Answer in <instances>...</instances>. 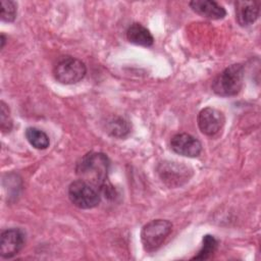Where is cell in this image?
Wrapping results in <instances>:
<instances>
[{"mask_svg": "<svg viewBox=\"0 0 261 261\" xmlns=\"http://www.w3.org/2000/svg\"><path fill=\"white\" fill-rule=\"evenodd\" d=\"M110 162L101 152H90L77 162L75 171L80 179L103 192L110 185L107 182Z\"/></svg>", "mask_w": 261, "mask_h": 261, "instance_id": "6da1fadb", "label": "cell"}, {"mask_svg": "<svg viewBox=\"0 0 261 261\" xmlns=\"http://www.w3.org/2000/svg\"><path fill=\"white\" fill-rule=\"evenodd\" d=\"M4 44H5V36L1 35V49L4 47Z\"/></svg>", "mask_w": 261, "mask_h": 261, "instance_id": "ac0fdd59", "label": "cell"}, {"mask_svg": "<svg viewBox=\"0 0 261 261\" xmlns=\"http://www.w3.org/2000/svg\"><path fill=\"white\" fill-rule=\"evenodd\" d=\"M0 105V127L3 133L10 132L12 128V120L9 114V108L3 101H1Z\"/></svg>", "mask_w": 261, "mask_h": 261, "instance_id": "e0dca14e", "label": "cell"}, {"mask_svg": "<svg viewBox=\"0 0 261 261\" xmlns=\"http://www.w3.org/2000/svg\"><path fill=\"white\" fill-rule=\"evenodd\" d=\"M107 132L113 137L122 138L129 132L128 123L123 118L115 117L107 123Z\"/></svg>", "mask_w": 261, "mask_h": 261, "instance_id": "9a60e30c", "label": "cell"}, {"mask_svg": "<svg viewBox=\"0 0 261 261\" xmlns=\"http://www.w3.org/2000/svg\"><path fill=\"white\" fill-rule=\"evenodd\" d=\"M87 73L83 61L71 56L61 58L54 66L53 74L57 82L63 85H72L82 81Z\"/></svg>", "mask_w": 261, "mask_h": 261, "instance_id": "277c9868", "label": "cell"}, {"mask_svg": "<svg viewBox=\"0 0 261 261\" xmlns=\"http://www.w3.org/2000/svg\"><path fill=\"white\" fill-rule=\"evenodd\" d=\"M244 66L236 63L224 68L212 82V90L222 97L237 95L244 84Z\"/></svg>", "mask_w": 261, "mask_h": 261, "instance_id": "7a4b0ae2", "label": "cell"}, {"mask_svg": "<svg viewBox=\"0 0 261 261\" xmlns=\"http://www.w3.org/2000/svg\"><path fill=\"white\" fill-rule=\"evenodd\" d=\"M197 121L200 130L204 135L213 137L222 128L225 118L221 111L212 107H206L199 112Z\"/></svg>", "mask_w": 261, "mask_h": 261, "instance_id": "8992f818", "label": "cell"}, {"mask_svg": "<svg viewBox=\"0 0 261 261\" xmlns=\"http://www.w3.org/2000/svg\"><path fill=\"white\" fill-rule=\"evenodd\" d=\"M25 234L20 228H9L1 233L0 255L3 258H12L24 246Z\"/></svg>", "mask_w": 261, "mask_h": 261, "instance_id": "52a82bcc", "label": "cell"}, {"mask_svg": "<svg viewBox=\"0 0 261 261\" xmlns=\"http://www.w3.org/2000/svg\"><path fill=\"white\" fill-rule=\"evenodd\" d=\"M170 147L175 153L191 158L199 156L202 151L200 141L186 133L174 135L170 140Z\"/></svg>", "mask_w": 261, "mask_h": 261, "instance_id": "9c48e42d", "label": "cell"}, {"mask_svg": "<svg viewBox=\"0 0 261 261\" xmlns=\"http://www.w3.org/2000/svg\"><path fill=\"white\" fill-rule=\"evenodd\" d=\"M16 3L11 0L1 1V19L5 22H12L16 17Z\"/></svg>", "mask_w": 261, "mask_h": 261, "instance_id": "2e32d148", "label": "cell"}, {"mask_svg": "<svg viewBox=\"0 0 261 261\" xmlns=\"http://www.w3.org/2000/svg\"><path fill=\"white\" fill-rule=\"evenodd\" d=\"M25 138L34 148L39 150L47 149L50 145L47 134L37 127H28L25 130Z\"/></svg>", "mask_w": 261, "mask_h": 261, "instance_id": "4fadbf2b", "label": "cell"}, {"mask_svg": "<svg viewBox=\"0 0 261 261\" xmlns=\"http://www.w3.org/2000/svg\"><path fill=\"white\" fill-rule=\"evenodd\" d=\"M126 38L130 43L144 47H150L154 43V38L150 31L138 22L128 27L126 31Z\"/></svg>", "mask_w": 261, "mask_h": 261, "instance_id": "7c38bea8", "label": "cell"}, {"mask_svg": "<svg viewBox=\"0 0 261 261\" xmlns=\"http://www.w3.org/2000/svg\"><path fill=\"white\" fill-rule=\"evenodd\" d=\"M161 179L169 187L181 186L189 180L191 170L182 164L176 162H162L158 168Z\"/></svg>", "mask_w": 261, "mask_h": 261, "instance_id": "ba28073f", "label": "cell"}, {"mask_svg": "<svg viewBox=\"0 0 261 261\" xmlns=\"http://www.w3.org/2000/svg\"><path fill=\"white\" fill-rule=\"evenodd\" d=\"M190 6L199 15L211 19H221L226 15L225 9L211 0H194L190 2Z\"/></svg>", "mask_w": 261, "mask_h": 261, "instance_id": "8fae6325", "label": "cell"}, {"mask_svg": "<svg viewBox=\"0 0 261 261\" xmlns=\"http://www.w3.org/2000/svg\"><path fill=\"white\" fill-rule=\"evenodd\" d=\"M217 246H218V242L213 236H210V234L204 236L202 248L200 249L198 254L195 255L192 259H194V260L195 259L196 260H206V259H208L216 251Z\"/></svg>", "mask_w": 261, "mask_h": 261, "instance_id": "5bb4252c", "label": "cell"}, {"mask_svg": "<svg viewBox=\"0 0 261 261\" xmlns=\"http://www.w3.org/2000/svg\"><path fill=\"white\" fill-rule=\"evenodd\" d=\"M68 197L70 202L81 209H92L98 206L101 200L99 191L82 179L69 185Z\"/></svg>", "mask_w": 261, "mask_h": 261, "instance_id": "5b68a950", "label": "cell"}, {"mask_svg": "<svg viewBox=\"0 0 261 261\" xmlns=\"http://www.w3.org/2000/svg\"><path fill=\"white\" fill-rule=\"evenodd\" d=\"M171 230V222L165 219H154L145 224L141 231V241L145 251L154 252L158 250Z\"/></svg>", "mask_w": 261, "mask_h": 261, "instance_id": "3957f363", "label": "cell"}, {"mask_svg": "<svg viewBox=\"0 0 261 261\" xmlns=\"http://www.w3.org/2000/svg\"><path fill=\"white\" fill-rule=\"evenodd\" d=\"M236 7V19L241 27H248L253 24L260 11V2L258 1H237Z\"/></svg>", "mask_w": 261, "mask_h": 261, "instance_id": "30bf717a", "label": "cell"}]
</instances>
